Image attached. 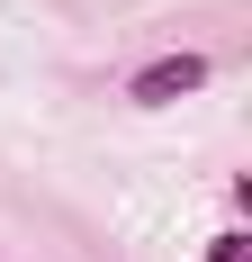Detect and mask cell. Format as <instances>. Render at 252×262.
<instances>
[{"instance_id": "2", "label": "cell", "mask_w": 252, "mask_h": 262, "mask_svg": "<svg viewBox=\"0 0 252 262\" xmlns=\"http://www.w3.org/2000/svg\"><path fill=\"white\" fill-rule=\"evenodd\" d=\"M207 262H252V244H243V235H216V244H207Z\"/></svg>"}, {"instance_id": "1", "label": "cell", "mask_w": 252, "mask_h": 262, "mask_svg": "<svg viewBox=\"0 0 252 262\" xmlns=\"http://www.w3.org/2000/svg\"><path fill=\"white\" fill-rule=\"evenodd\" d=\"M198 81H207V54H162V63L135 73V108H171V100H189Z\"/></svg>"}]
</instances>
